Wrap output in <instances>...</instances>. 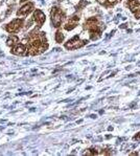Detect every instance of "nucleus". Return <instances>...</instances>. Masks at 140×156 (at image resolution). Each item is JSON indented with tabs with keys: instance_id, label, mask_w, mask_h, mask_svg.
<instances>
[{
	"instance_id": "f257e3e1",
	"label": "nucleus",
	"mask_w": 140,
	"mask_h": 156,
	"mask_svg": "<svg viewBox=\"0 0 140 156\" xmlns=\"http://www.w3.org/2000/svg\"><path fill=\"white\" fill-rule=\"evenodd\" d=\"M27 47V54L30 56H38L43 54L48 48V43L45 33L39 32V28L36 27L28 34V37L23 41Z\"/></svg>"
},
{
	"instance_id": "f03ea898",
	"label": "nucleus",
	"mask_w": 140,
	"mask_h": 156,
	"mask_svg": "<svg viewBox=\"0 0 140 156\" xmlns=\"http://www.w3.org/2000/svg\"><path fill=\"white\" fill-rule=\"evenodd\" d=\"M84 27L87 30H89L91 40H97L98 38L101 37L103 28H101L100 23L98 22V20L95 17H92V18H89L88 20H86L85 23H84Z\"/></svg>"
},
{
	"instance_id": "7ed1b4c3",
	"label": "nucleus",
	"mask_w": 140,
	"mask_h": 156,
	"mask_svg": "<svg viewBox=\"0 0 140 156\" xmlns=\"http://www.w3.org/2000/svg\"><path fill=\"white\" fill-rule=\"evenodd\" d=\"M50 16H51V23L52 26L54 27H60L65 18V14L60 8H52L50 12Z\"/></svg>"
},
{
	"instance_id": "20e7f679",
	"label": "nucleus",
	"mask_w": 140,
	"mask_h": 156,
	"mask_svg": "<svg viewBox=\"0 0 140 156\" xmlns=\"http://www.w3.org/2000/svg\"><path fill=\"white\" fill-rule=\"evenodd\" d=\"M87 43H88L87 40H81L79 36H74L72 39H70L68 42L65 43V47L69 50H74V49H79V48H81V47H83Z\"/></svg>"
},
{
	"instance_id": "39448f33",
	"label": "nucleus",
	"mask_w": 140,
	"mask_h": 156,
	"mask_svg": "<svg viewBox=\"0 0 140 156\" xmlns=\"http://www.w3.org/2000/svg\"><path fill=\"white\" fill-rule=\"evenodd\" d=\"M24 24V20L23 19H14L13 21L6 24L5 26V30L8 33H11V34H15V33H18L19 30L22 28V26Z\"/></svg>"
},
{
	"instance_id": "423d86ee",
	"label": "nucleus",
	"mask_w": 140,
	"mask_h": 156,
	"mask_svg": "<svg viewBox=\"0 0 140 156\" xmlns=\"http://www.w3.org/2000/svg\"><path fill=\"white\" fill-rule=\"evenodd\" d=\"M11 52L15 56H28L27 47L24 43H18L11 48Z\"/></svg>"
},
{
	"instance_id": "0eeeda50",
	"label": "nucleus",
	"mask_w": 140,
	"mask_h": 156,
	"mask_svg": "<svg viewBox=\"0 0 140 156\" xmlns=\"http://www.w3.org/2000/svg\"><path fill=\"white\" fill-rule=\"evenodd\" d=\"M33 19L38 25V28H40L41 26L44 24L45 20H46V17H45V14L43 13L41 9H36L35 13H33Z\"/></svg>"
},
{
	"instance_id": "6e6552de",
	"label": "nucleus",
	"mask_w": 140,
	"mask_h": 156,
	"mask_svg": "<svg viewBox=\"0 0 140 156\" xmlns=\"http://www.w3.org/2000/svg\"><path fill=\"white\" fill-rule=\"evenodd\" d=\"M79 17L78 15H74L72 17H70L68 19V21H67L66 23H65L64 27L66 30H72L73 28H75L76 26L79 24Z\"/></svg>"
},
{
	"instance_id": "1a4fd4ad",
	"label": "nucleus",
	"mask_w": 140,
	"mask_h": 156,
	"mask_svg": "<svg viewBox=\"0 0 140 156\" xmlns=\"http://www.w3.org/2000/svg\"><path fill=\"white\" fill-rule=\"evenodd\" d=\"M33 8H35V5H33V2H28V3L24 4L22 8L18 9L17 16H27L28 14L33 11Z\"/></svg>"
},
{
	"instance_id": "9d476101",
	"label": "nucleus",
	"mask_w": 140,
	"mask_h": 156,
	"mask_svg": "<svg viewBox=\"0 0 140 156\" xmlns=\"http://www.w3.org/2000/svg\"><path fill=\"white\" fill-rule=\"evenodd\" d=\"M128 5H129L130 9L133 13H135L140 8V3L138 0H128Z\"/></svg>"
},
{
	"instance_id": "9b49d317",
	"label": "nucleus",
	"mask_w": 140,
	"mask_h": 156,
	"mask_svg": "<svg viewBox=\"0 0 140 156\" xmlns=\"http://www.w3.org/2000/svg\"><path fill=\"white\" fill-rule=\"evenodd\" d=\"M18 43H19V38L17 37L16 35L9 36L8 38V40H6V44H8V46H9V47L15 46V45L18 44Z\"/></svg>"
},
{
	"instance_id": "f8f14e48",
	"label": "nucleus",
	"mask_w": 140,
	"mask_h": 156,
	"mask_svg": "<svg viewBox=\"0 0 140 156\" xmlns=\"http://www.w3.org/2000/svg\"><path fill=\"white\" fill-rule=\"evenodd\" d=\"M55 41H57V43H62L64 41V35H63V33L60 32V30H58V32L55 33Z\"/></svg>"
},
{
	"instance_id": "ddd939ff",
	"label": "nucleus",
	"mask_w": 140,
	"mask_h": 156,
	"mask_svg": "<svg viewBox=\"0 0 140 156\" xmlns=\"http://www.w3.org/2000/svg\"><path fill=\"white\" fill-rule=\"evenodd\" d=\"M86 155H96L97 154V152H96L95 149H89V150H87V152L85 153Z\"/></svg>"
},
{
	"instance_id": "4468645a",
	"label": "nucleus",
	"mask_w": 140,
	"mask_h": 156,
	"mask_svg": "<svg viewBox=\"0 0 140 156\" xmlns=\"http://www.w3.org/2000/svg\"><path fill=\"white\" fill-rule=\"evenodd\" d=\"M87 4H88V2H86V1H82V2H81V4H79V5H78V9H83L84 6L87 5Z\"/></svg>"
},
{
	"instance_id": "2eb2a0df",
	"label": "nucleus",
	"mask_w": 140,
	"mask_h": 156,
	"mask_svg": "<svg viewBox=\"0 0 140 156\" xmlns=\"http://www.w3.org/2000/svg\"><path fill=\"white\" fill-rule=\"evenodd\" d=\"M135 18L136 19H139L140 18V8L135 12Z\"/></svg>"
},
{
	"instance_id": "dca6fc26",
	"label": "nucleus",
	"mask_w": 140,
	"mask_h": 156,
	"mask_svg": "<svg viewBox=\"0 0 140 156\" xmlns=\"http://www.w3.org/2000/svg\"><path fill=\"white\" fill-rule=\"evenodd\" d=\"M96 1H97L98 3H100V4H106V2H107L108 0H96Z\"/></svg>"
},
{
	"instance_id": "f3484780",
	"label": "nucleus",
	"mask_w": 140,
	"mask_h": 156,
	"mask_svg": "<svg viewBox=\"0 0 140 156\" xmlns=\"http://www.w3.org/2000/svg\"><path fill=\"white\" fill-rule=\"evenodd\" d=\"M134 140H140V132H139L138 134H137V135H135V136H134Z\"/></svg>"
},
{
	"instance_id": "a211bd4d",
	"label": "nucleus",
	"mask_w": 140,
	"mask_h": 156,
	"mask_svg": "<svg viewBox=\"0 0 140 156\" xmlns=\"http://www.w3.org/2000/svg\"><path fill=\"white\" fill-rule=\"evenodd\" d=\"M25 1H27V0H20L21 3H23V2H25Z\"/></svg>"
},
{
	"instance_id": "6ab92c4d",
	"label": "nucleus",
	"mask_w": 140,
	"mask_h": 156,
	"mask_svg": "<svg viewBox=\"0 0 140 156\" xmlns=\"http://www.w3.org/2000/svg\"><path fill=\"white\" fill-rule=\"evenodd\" d=\"M58 1H60V0H58Z\"/></svg>"
}]
</instances>
